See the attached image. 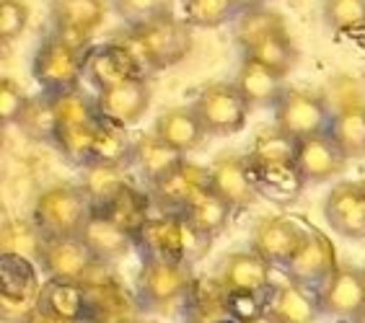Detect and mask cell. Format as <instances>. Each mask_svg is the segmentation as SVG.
<instances>
[{
	"instance_id": "obj_1",
	"label": "cell",
	"mask_w": 365,
	"mask_h": 323,
	"mask_svg": "<svg viewBox=\"0 0 365 323\" xmlns=\"http://www.w3.org/2000/svg\"><path fill=\"white\" fill-rule=\"evenodd\" d=\"M207 243L210 238L200 235L182 215L150 218L135 235V246L145 253V259L184 261V264L202 259L207 253Z\"/></svg>"
},
{
	"instance_id": "obj_2",
	"label": "cell",
	"mask_w": 365,
	"mask_h": 323,
	"mask_svg": "<svg viewBox=\"0 0 365 323\" xmlns=\"http://www.w3.org/2000/svg\"><path fill=\"white\" fill-rule=\"evenodd\" d=\"M93 215V202L83 186L57 184L39 194L34 204V228L42 238H63L81 235L86 223Z\"/></svg>"
},
{
	"instance_id": "obj_3",
	"label": "cell",
	"mask_w": 365,
	"mask_h": 323,
	"mask_svg": "<svg viewBox=\"0 0 365 323\" xmlns=\"http://www.w3.org/2000/svg\"><path fill=\"white\" fill-rule=\"evenodd\" d=\"M133 44L138 47L148 68L163 70L184 63L195 47V39H192L190 23L179 21L174 14H166L133 26Z\"/></svg>"
},
{
	"instance_id": "obj_4",
	"label": "cell",
	"mask_w": 365,
	"mask_h": 323,
	"mask_svg": "<svg viewBox=\"0 0 365 323\" xmlns=\"http://www.w3.org/2000/svg\"><path fill=\"white\" fill-rule=\"evenodd\" d=\"M195 112L205 132L212 137H231L241 132L249 120V101L241 96L236 83H207L197 93Z\"/></svg>"
},
{
	"instance_id": "obj_5",
	"label": "cell",
	"mask_w": 365,
	"mask_h": 323,
	"mask_svg": "<svg viewBox=\"0 0 365 323\" xmlns=\"http://www.w3.org/2000/svg\"><path fill=\"white\" fill-rule=\"evenodd\" d=\"M195 277L190 264L166 259H145L138 274V295L145 305L155 310H169L179 300L190 295Z\"/></svg>"
},
{
	"instance_id": "obj_6",
	"label": "cell",
	"mask_w": 365,
	"mask_h": 323,
	"mask_svg": "<svg viewBox=\"0 0 365 323\" xmlns=\"http://www.w3.org/2000/svg\"><path fill=\"white\" fill-rule=\"evenodd\" d=\"M83 52L73 50L57 34H49L36 50L31 73L36 83L42 85V91L55 96L63 91H76L78 80L83 75Z\"/></svg>"
},
{
	"instance_id": "obj_7",
	"label": "cell",
	"mask_w": 365,
	"mask_h": 323,
	"mask_svg": "<svg viewBox=\"0 0 365 323\" xmlns=\"http://www.w3.org/2000/svg\"><path fill=\"white\" fill-rule=\"evenodd\" d=\"M274 109V127L293 140H303L311 134H322L329 129L331 114L327 101L319 93L290 88L280 96Z\"/></svg>"
},
{
	"instance_id": "obj_8",
	"label": "cell",
	"mask_w": 365,
	"mask_h": 323,
	"mask_svg": "<svg viewBox=\"0 0 365 323\" xmlns=\"http://www.w3.org/2000/svg\"><path fill=\"white\" fill-rule=\"evenodd\" d=\"M210 186V169L182 161L158 181L150 184V199L161 215H182Z\"/></svg>"
},
{
	"instance_id": "obj_9",
	"label": "cell",
	"mask_w": 365,
	"mask_h": 323,
	"mask_svg": "<svg viewBox=\"0 0 365 323\" xmlns=\"http://www.w3.org/2000/svg\"><path fill=\"white\" fill-rule=\"evenodd\" d=\"M145 63L135 44H101L86 52L83 73L96 85L98 91H106L112 85L122 83L127 78L143 75L140 65Z\"/></svg>"
},
{
	"instance_id": "obj_10",
	"label": "cell",
	"mask_w": 365,
	"mask_h": 323,
	"mask_svg": "<svg viewBox=\"0 0 365 323\" xmlns=\"http://www.w3.org/2000/svg\"><path fill=\"white\" fill-rule=\"evenodd\" d=\"M285 269H288L290 280L303 287L322 290L324 282L339 269L334 243L329 240V235H324L317 228H306V238Z\"/></svg>"
},
{
	"instance_id": "obj_11",
	"label": "cell",
	"mask_w": 365,
	"mask_h": 323,
	"mask_svg": "<svg viewBox=\"0 0 365 323\" xmlns=\"http://www.w3.org/2000/svg\"><path fill=\"white\" fill-rule=\"evenodd\" d=\"M39 261L52 280H68L86 285L88 274L98 267L93 253L81 235H63V238H42Z\"/></svg>"
},
{
	"instance_id": "obj_12",
	"label": "cell",
	"mask_w": 365,
	"mask_h": 323,
	"mask_svg": "<svg viewBox=\"0 0 365 323\" xmlns=\"http://www.w3.org/2000/svg\"><path fill=\"white\" fill-rule=\"evenodd\" d=\"M306 238V228L282 215H269L257 223L252 233V251H257L269 267H288Z\"/></svg>"
},
{
	"instance_id": "obj_13",
	"label": "cell",
	"mask_w": 365,
	"mask_h": 323,
	"mask_svg": "<svg viewBox=\"0 0 365 323\" xmlns=\"http://www.w3.org/2000/svg\"><path fill=\"white\" fill-rule=\"evenodd\" d=\"M150 106V85L143 75L127 78L122 83L96 93V112L104 122L117 127H133Z\"/></svg>"
},
{
	"instance_id": "obj_14",
	"label": "cell",
	"mask_w": 365,
	"mask_h": 323,
	"mask_svg": "<svg viewBox=\"0 0 365 323\" xmlns=\"http://www.w3.org/2000/svg\"><path fill=\"white\" fill-rule=\"evenodd\" d=\"M347 158L342 150L334 145L329 132L311 134L298 140L295 148V174L301 179V184H327L331 179H337L344 171Z\"/></svg>"
},
{
	"instance_id": "obj_15",
	"label": "cell",
	"mask_w": 365,
	"mask_h": 323,
	"mask_svg": "<svg viewBox=\"0 0 365 323\" xmlns=\"http://www.w3.org/2000/svg\"><path fill=\"white\" fill-rule=\"evenodd\" d=\"M324 218L331 231L350 240L365 238V186L363 181H339L324 202Z\"/></svg>"
},
{
	"instance_id": "obj_16",
	"label": "cell",
	"mask_w": 365,
	"mask_h": 323,
	"mask_svg": "<svg viewBox=\"0 0 365 323\" xmlns=\"http://www.w3.org/2000/svg\"><path fill=\"white\" fill-rule=\"evenodd\" d=\"M210 186L233 210H249L259 194L249 161L244 155L225 153L210 166Z\"/></svg>"
},
{
	"instance_id": "obj_17",
	"label": "cell",
	"mask_w": 365,
	"mask_h": 323,
	"mask_svg": "<svg viewBox=\"0 0 365 323\" xmlns=\"http://www.w3.org/2000/svg\"><path fill=\"white\" fill-rule=\"evenodd\" d=\"M34 308L39 316L52 318V321L63 323H78L83 321L91 313V300H88V287L81 282H68V280H52L39 290Z\"/></svg>"
},
{
	"instance_id": "obj_18",
	"label": "cell",
	"mask_w": 365,
	"mask_h": 323,
	"mask_svg": "<svg viewBox=\"0 0 365 323\" xmlns=\"http://www.w3.org/2000/svg\"><path fill=\"white\" fill-rule=\"evenodd\" d=\"M322 313L339 318H355L365 310V277L363 269L339 267L319 290Z\"/></svg>"
},
{
	"instance_id": "obj_19",
	"label": "cell",
	"mask_w": 365,
	"mask_h": 323,
	"mask_svg": "<svg viewBox=\"0 0 365 323\" xmlns=\"http://www.w3.org/2000/svg\"><path fill=\"white\" fill-rule=\"evenodd\" d=\"M218 280L225 292H269L272 267L257 251H239L223 261Z\"/></svg>"
},
{
	"instance_id": "obj_20",
	"label": "cell",
	"mask_w": 365,
	"mask_h": 323,
	"mask_svg": "<svg viewBox=\"0 0 365 323\" xmlns=\"http://www.w3.org/2000/svg\"><path fill=\"white\" fill-rule=\"evenodd\" d=\"M81 238H83V243L88 246V251L93 253V259L98 264H109V261L122 259V256H127L135 248L133 233L125 231L122 225H117L114 220L101 215V212H93L91 220L81 231Z\"/></svg>"
},
{
	"instance_id": "obj_21",
	"label": "cell",
	"mask_w": 365,
	"mask_h": 323,
	"mask_svg": "<svg viewBox=\"0 0 365 323\" xmlns=\"http://www.w3.org/2000/svg\"><path fill=\"white\" fill-rule=\"evenodd\" d=\"M295 148H298V140L280 132L277 127H269L254 137L252 153L246 155V161H249V169L254 176L295 171Z\"/></svg>"
},
{
	"instance_id": "obj_22",
	"label": "cell",
	"mask_w": 365,
	"mask_h": 323,
	"mask_svg": "<svg viewBox=\"0 0 365 323\" xmlns=\"http://www.w3.org/2000/svg\"><path fill=\"white\" fill-rule=\"evenodd\" d=\"M39 280H36L34 264L24 253H3L0 259V295L3 305H19L36 302L39 297Z\"/></svg>"
},
{
	"instance_id": "obj_23",
	"label": "cell",
	"mask_w": 365,
	"mask_h": 323,
	"mask_svg": "<svg viewBox=\"0 0 365 323\" xmlns=\"http://www.w3.org/2000/svg\"><path fill=\"white\" fill-rule=\"evenodd\" d=\"M153 132L158 134L166 145L179 150L182 155L200 148L202 140L207 137L202 122H200V117H197V112H195V106H176V109L163 112L161 117L155 120Z\"/></svg>"
},
{
	"instance_id": "obj_24",
	"label": "cell",
	"mask_w": 365,
	"mask_h": 323,
	"mask_svg": "<svg viewBox=\"0 0 365 323\" xmlns=\"http://www.w3.org/2000/svg\"><path fill=\"white\" fill-rule=\"evenodd\" d=\"M319 297H314L309 290L298 282H282L280 287L269 295L267 318L272 323H317Z\"/></svg>"
},
{
	"instance_id": "obj_25",
	"label": "cell",
	"mask_w": 365,
	"mask_h": 323,
	"mask_svg": "<svg viewBox=\"0 0 365 323\" xmlns=\"http://www.w3.org/2000/svg\"><path fill=\"white\" fill-rule=\"evenodd\" d=\"M49 16L55 31L91 36L106 18L104 0H52Z\"/></svg>"
},
{
	"instance_id": "obj_26",
	"label": "cell",
	"mask_w": 365,
	"mask_h": 323,
	"mask_svg": "<svg viewBox=\"0 0 365 323\" xmlns=\"http://www.w3.org/2000/svg\"><path fill=\"white\" fill-rule=\"evenodd\" d=\"M327 132L347 161L365 158V104L339 106L331 114Z\"/></svg>"
},
{
	"instance_id": "obj_27",
	"label": "cell",
	"mask_w": 365,
	"mask_h": 323,
	"mask_svg": "<svg viewBox=\"0 0 365 323\" xmlns=\"http://www.w3.org/2000/svg\"><path fill=\"white\" fill-rule=\"evenodd\" d=\"M236 88L241 91L249 106H269L277 104L282 91V78L274 75L272 70H267L264 65L254 63L249 57H244L239 73H236Z\"/></svg>"
},
{
	"instance_id": "obj_28",
	"label": "cell",
	"mask_w": 365,
	"mask_h": 323,
	"mask_svg": "<svg viewBox=\"0 0 365 323\" xmlns=\"http://www.w3.org/2000/svg\"><path fill=\"white\" fill-rule=\"evenodd\" d=\"M184 161V155L158 137L155 132L140 134L133 145V166L145 176L148 181H158L163 174H169Z\"/></svg>"
},
{
	"instance_id": "obj_29",
	"label": "cell",
	"mask_w": 365,
	"mask_h": 323,
	"mask_svg": "<svg viewBox=\"0 0 365 323\" xmlns=\"http://www.w3.org/2000/svg\"><path fill=\"white\" fill-rule=\"evenodd\" d=\"M233 212L236 210H233L231 204L225 202L212 186H207V189H205L202 194L182 212V218L187 220L200 235L212 240L218 233L225 231V225H228Z\"/></svg>"
},
{
	"instance_id": "obj_30",
	"label": "cell",
	"mask_w": 365,
	"mask_h": 323,
	"mask_svg": "<svg viewBox=\"0 0 365 323\" xmlns=\"http://www.w3.org/2000/svg\"><path fill=\"white\" fill-rule=\"evenodd\" d=\"M277 31H285V18L277 11H269V8L262 6L244 8L236 18V26H233V36H236V42L244 52H249L254 44H259L262 39H267Z\"/></svg>"
},
{
	"instance_id": "obj_31",
	"label": "cell",
	"mask_w": 365,
	"mask_h": 323,
	"mask_svg": "<svg viewBox=\"0 0 365 323\" xmlns=\"http://www.w3.org/2000/svg\"><path fill=\"white\" fill-rule=\"evenodd\" d=\"M150 202H153V199H148L143 191L135 189L133 184H125L120 194L106 204L104 210H98V212L106 215L109 220H114L117 225H122V228L130 231L133 235H138L143 225L150 220Z\"/></svg>"
},
{
	"instance_id": "obj_32",
	"label": "cell",
	"mask_w": 365,
	"mask_h": 323,
	"mask_svg": "<svg viewBox=\"0 0 365 323\" xmlns=\"http://www.w3.org/2000/svg\"><path fill=\"white\" fill-rule=\"evenodd\" d=\"M133 145L125 132V127H117L112 122L98 120L96 137H93L91 163H106V166H120L125 169L127 163H133Z\"/></svg>"
},
{
	"instance_id": "obj_33",
	"label": "cell",
	"mask_w": 365,
	"mask_h": 323,
	"mask_svg": "<svg viewBox=\"0 0 365 323\" xmlns=\"http://www.w3.org/2000/svg\"><path fill=\"white\" fill-rule=\"evenodd\" d=\"M244 57L264 65V68L272 70L274 75L285 78L290 70H293L295 60H298V50H295L293 39H290L288 28H285V31H277V34L262 39L259 44H254L252 50L244 52Z\"/></svg>"
},
{
	"instance_id": "obj_34",
	"label": "cell",
	"mask_w": 365,
	"mask_h": 323,
	"mask_svg": "<svg viewBox=\"0 0 365 323\" xmlns=\"http://www.w3.org/2000/svg\"><path fill=\"white\" fill-rule=\"evenodd\" d=\"M19 129L34 142H55L57 117H55V99L52 93H42L29 99L26 109L19 117Z\"/></svg>"
},
{
	"instance_id": "obj_35",
	"label": "cell",
	"mask_w": 365,
	"mask_h": 323,
	"mask_svg": "<svg viewBox=\"0 0 365 323\" xmlns=\"http://www.w3.org/2000/svg\"><path fill=\"white\" fill-rule=\"evenodd\" d=\"M125 176H122L120 166H106V163H88L83 174V186L86 194L91 197L93 212L104 210L106 204L112 202L125 186Z\"/></svg>"
},
{
	"instance_id": "obj_36",
	"label": "cell",
	"mask_w": 365,
	"mask_h": 323,
	"mask_svg": "<svg viewBox=\"0 0 365 323\" xmlns=\"http://www.w3.org/2000/svg\"><path fill=\"white\" fill-rule=\"evenodd\" d=\"M184 21L197 28H215L239 18L244 11V0H182Z\"/></svg>"
},
{
	"instance_id": "obj_37",
	"label": "cell",
	"mask_w": 365,
	"mask_h": 323,
	"mask_svg": "<svg viewBox=\"0 0 365 323\" xmlns=\"http://www.w3.org/2000/svg\"><path fill=\"white\" fill-rule=\"evenodd\" d=\"M96 125H78V127H57L55 145L57 150L76 166H88L91 163L93 137H96Z\"/></svg>"
},
{
	"instance_id": "obj_38",
	"label": "cell",
	"mask_w": 365,
	"mask_h": 323,
	"mask_svg": "<svg viewBox=\"0 0 365 323\" xmlns=\"http://www.w3.org/2000/svg\"><path fill=\"white\" fill-rule=\"evenodd\" d=\"M55 117L57 127H78V125H96L101 117L96 112V104L86 99L83 93L76 91H63L55 93Z\"/></svg>"
},
{
	"instance_id": "obj_39",
	"label": "cell",
	"mask_w": 365,
	"mask_h": 323,
	"mask_svg": "<svg viewBox=\"0 0 365 323\" xmlns=\"http://www.w3.org/2000/svg\"><path fill=\"white\" fill-rule=\"evenodd\" d=\"M267 292H225V316L239 323H254L267 316Z\"/></svg>"
},
{
	"instance_id": "obj_40",
	"label": "cell",
	"mask_w": 365,
	"mask_h": 323,
	"mask_svg": "<svg viewBox=\"0 0 365 323\" xmlns=\"http://www.w3.org/2000/svg\"><path fill=\"white\" fill-rule=\"evenodd\" d=\"M324 21L334 31H355L365 28V0H327Z\"/></svg>"
},
{
	"instance_id": "obj_41",
	"label": "cell",
	"mask_w": 365,
	"mask_h": 323,
	"mask_svg": "<svg viewBox=\"0 0 365 323\" xmlns=\"http://www.w3.org/2000/svg\"><path fill=\"white\" fill-rule=\"evenodd\" d=\"M171 6H174V0H114L117 14L130 26H138V23H145L150 18L171 14Z\"/></svg>"
},
{
	"instance_id": "obj_42",
	"label": "cell",
	"mask_w": 365,
	"mask_h": 323,
	"mask_svg": "<svg viewBox=\"0 0 365 323\" xmlns=\"http://www.w3.org/2000/svg\"><path fill=\"white\" fill-rule=\"evenodd\" d=\"M29 8L26 0H0V39L16 42L29 26Z\"/></svg>"
},
{
	"instance_id": "obj_43",
	"label": "cell",
	"mask_w": 365,
	"mask_h": 323,
	"mask_svg": "<svg viewBox=\"0 0 365 323\" xmlns=\"http://www.w3.org/2000/svg\"><path fill=\"white\" fill-rule=\"evenodd\" d=\"M29 104V96L14 78L0 80V122L3 125H19V117Z\"/></svg>"
},
{
	"instance_id": "obj_44",
	"label": "cell",
	"mask_w": 365,
	"mask_h": 323,
	"mask_svg": "<svg viewBox=\"0 0 365 323\" xmlns=\"http://www.w3.org/2000/svg\"><path fill=\"white\" fill-rule=\"evenodd\" d=\"M352 323H365V310H363V313H358L355 318H352Z\"/></svg>"
},
{
	"instance_id": "obj_45",
	"label": "cell",
	"mask_w": 365,
	"mask_h": 323,
	"mask_svg": "<svg viewBox=\"0 0 365 323\" xmlns=\"http://www.w3.org/2000/svg\"><path fill=\"white\" fill-rule=\"evenodd\" d=\"M215 323H239V321H233V318L225 316V318H220V321H215Z\"/></svg>"
},
{
	"instance_id": "obj_46",
	"label": "cell",
	"mask_w": 365,
	"mask_h": 323,
	"mask_svg": "<svg viewBox=\"0 0 365 323\" xmlns=\"http://www.w3.org/2000/svg\"><path fill=\"white\" fill-rule=\"evenodd\" d=\"M254 323H272V321H269V318L264 316V318H259V321H254Z\"/></svg>"
},
{
	"instance_id": "obj_47",
	"label": "cell",
	"mask_w": 365,
	"mask_h": 323,
	"mask_svg": "<svg viewBox=\"0 0 365 323\" xmlns=\"http://www.w3.org/2000/svg\"><path fill=\"white\" fill-rule=\"evenodd\" d=\"M363 277H365V267H363Z\"/></svg>"
},
{
	"instance_id": "obj_48",
	"label": "cell",
	"mask_w": 365,
	"mask_h": 323,
	"mask_svg": "<svg viewBox=\"0 0 365 323\" xmlns=\"http://www.w3.org/2000/svg\"><path fill=\"white\" fill-rule=\"evenodd\" d=\"M125 323H133V321H125Z\"/></svg>"
},
{
	"instance_id": "obj_49",
	"label": "cell",
	"mask_w": 365,
	"mask_h": 323,
	"mask_svg": "<svg viewBox=\"0 0 365 323\" xmlns=\"http://www.w3.org/2000/svg\"><path fill=\"white\" fill-rule=\"evenodd\" d=\"M363 186H365V181H363Z\"/></svg>"
}]
</instances>
